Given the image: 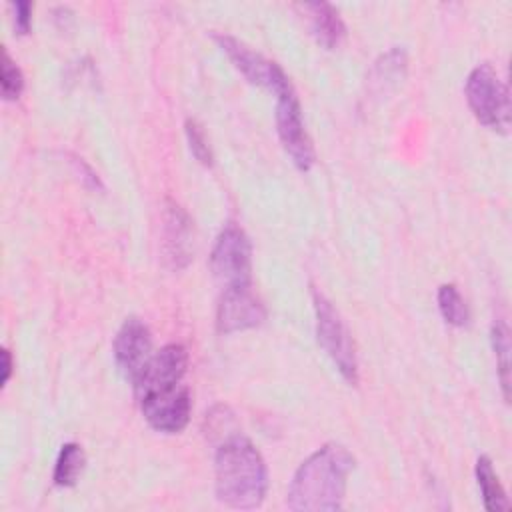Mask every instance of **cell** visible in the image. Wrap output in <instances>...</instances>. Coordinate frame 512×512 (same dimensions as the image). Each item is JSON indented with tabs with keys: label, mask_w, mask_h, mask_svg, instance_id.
Here are the masks:
<instances>
[{
	"label": "cell",
	"mask_w": 512,
	"mask_h": 512,
	"mask_svg": "<svg viewBox=\"0 0 512 512\" xmlns=\"http://www.w3.org/2000/svg\"><path fill=\"white\" fill-rule=\"evenodd\" d=\"M210 268L224 288L252 284V244L238 224L228 222L218 232L210 252Z\"/></svg>",
	"instance_id": "5"
},
{
	"label": "cell",
	"mask_w": 512,
	"mask_h": 512,
	"mask_svg": "<svg viewBox=\"0 0 512 512\" xmlns=\"http://www.w3.org/2000/svg\"><path fill=\"white\" fill-rule=\"evenodd\" d=\"M274 118H276V132L284 152L290 156L292 164L298 170L308 172L316 160V154H314V146L302 118V106L294 88L276 96Z\"/></svg>",
	"instance_id": "7"
},
{
	"label": "cell",
	"mask_w": 512,
	"mask_h": 512,
	"mask_svg": "<svg viewBox=\"0 0 512 512\" xmlns=\"http://www.w3.org/2000/svg\"><path fill=\"white\" fill-rule=\"evenodd\" d=\"M112 354L122 376L134 382L152 356V334L148 326L136 316L126 318L114 336Z\"/></svg>",
	"instance_id": "12"
},
{
	"label": "cell",
	"mask_w": 512,
	"mask_h": 512,
	"mask_svg": "<svg viewBox=\"0 0 512 512\" xmlns=\"http://www.w3.org/2000/svg\"><path fill=\"white\" fill-rule=\"evenodd\" d=\"M436 300H438V310H440L442 318L450 326L462 328L468 324V320H470L468 304L454 284H442L436 292Z\"/></svg>",
	"instance_id": "18"
},
{
	"label": "cell",
	"mask_w": 512,
	"mask_h": 512,
	"mask_svg": "<svg viewBox=\"0 0 512 512\" xmlns=\"http://www.w3.org/2000/svg\"><path fill=\"white\" fill-rule=\"evenodd\" d=\"M466 102L480 124L506 134L510 128V94L492 64L474 66L464 84Z\"/></svg>",
	"instance_id": "3"
},
{
	"label": "cell",
	"mask_w": 512,
	"mask_h": 512,
	"mask_svg": "<svg viewBox=\"0 0 512 512\" xmlns=\"http://www.w3.org/2000/svg\"><path fill=\"white\" fill-rule=\"evenodd\" d=\"M312 302L316 318V340L320 348L348 384H358V356L348 326L332 302L318 290L312 292Z\"/></svg>",
	"instance_id": "4"
},
{
	"label": "cell",
	"mask_w": 512,
	"mask_h": 512,
	"mask_svg": "<svg viewBox=\"0 0 512 512\" xmlns=\"http://www.w3.org/2000/svg\"><path fill=\"white\" fill-rule=\"evenodd\" d=\"M2 98L4 100H18L24 90V74L20 66L10 58L8 50H2V74H0Z\"/></svg>",
	"instance_id": "20"
},
{
	"label": "cell",
	"mask_w": 512,
	"mask_h": 512,
	"mask_svg": "<svg viewBox=\"0 0 512 512\" xmlns=\"http://www.w3.org/2000/svg\"><path fill=\"white\" fill-rule=\"evenodd\" d=\"M186 370L188 350L178 342L162 346L158 352H152V356L132 382L136 400L180 386Z\"/></svg>",
	"instance_id": "8"
},
{
	"label": "cell",
	"mask_w": 512,
	"mask_h": 512,
	"mask_svg": "<svg viewBox=\"0 0 512 512\" xmlns=\"http://www.w3.org/2000/svg\"><path fill=\"white\" fill-rule=\"evenodd\" d=\"M490 342H492V350L496 356V368H498V378H500V386H502V396L508 402V398H510V330L502 318L494 320L492 330H490Z\"/></svg>",
	"instance_id": "17"
},
{
	"label": "cell",
	"mask_w": 512,
	"mask_h": 512,
	"mask_svg": "<svg viewBox=\"0 0 512 512\" xmlns=\"http://www.w3.org/2000/svg\"><path fill=\"white\" fill-rule=\"evenodd\" d=\"M474 476L480 488V496L484 502V508L488 512H508L510 502L506 496V490L494 470V464L488 456H478L474 466Z\"/></svg>",
	"instance_id": "14"
},
{
	"label": "cell",
	"mask_w": 512,
	"mask_h": 512,
	"mask_svg": "<svg viewBox=\"0 0 512 512\" xmlns=\"http://www.w3.org/2000/svg\"><path fill=\"white\" fill-rule=\"evenodd\" d=\"M138 404L150 428L164 434L182 432L192 412V396L184 384L144 396L138 400Z\"/></svg>",
	"instance_id": "11"
},
{
	"label": "cell",
	"mask_w": 512,
	"mask_h": 512,
	"mask_svg": "<svg viewBox=\"0 0 512 512\" xmlns=\"http://www.w3.org/2000/svg\"><path fill=\"white\" fill-rule=\"evenodd\" d=\"M214 490L218 502L228 508L254 510L262 506L268 490V468L252 440L234 434L218 446Z\"/></svg>",
	"instance_id": "2"
},
{
	"label": "cell",
	"mask_w": 512,
	"mask_h": 512,
	"mask_svg": "<svg viewBox=\"0 0 512 512\" xmlns=\"http://www.w3.org/2000/svg\"><path fill=\"white\" fill-rule=\"evenodd\" d=\"M354 464L346 446L336 442L320 446L296 468L286 494L288 508L294 512L340 510Z\"/></svg>",
	"instance_id": "1"
},
{
	"label": "cell",
	"mask_w": 512,
	"mask_h": 512,
	"mask_svg": "<svg viewBox=\"0 0 512 512\" xmlns=\"http://www.w3.org/2000/svg\"><path fill=\"white\" fill-rule=\"evenodd\" d=\"M266 320V306L252 290V284L226 286L216 306V330L234 334L260 326Z\"/></svg>",
	"instance_id": "9"
},
{
	"label": "cell",
	"mask_w": 512,
	"mask_h": 512,
	"mask_svg": "<svg viewBox=\"0 0 512 512\" xmlns=\"http://www.w3.org/2000/svg\"><path fill=\"white\" fill-rule=\"evenodd\" d=\"M408 66V56L406 50L400 46L390 48L388 52L380 54V58L374 62L370 70V86L378 92L386 90L388 86H394L398 80L404 78Z\"/></svg>",
	"instance_id": "15"
},
{
	"label": "cell",
	"mask_w": 512,
	"mask_h": 512,
	"mask_svg": "<svg viewBox=\"0 0 512 512\" xmlns=\"http://www.w3.org/2000/svg\"><path fill=\"white\" fill-rule=\"evenodd\" d=\"M302 8L306 12L310 34L322 48L334 50L344 42L346 24L330 2H306Z\"/></svg>",
	"instance_id": "13"
},
{
	"label": "cell",
	"mask_w": 512,
	"mask_h": 512,
	"mask_svg": "<svg viewBox=\"0 0 512 512\" xmlns=\"http://www.w3.org/2000/svg\"><path fill=\"white\" fill-rule=\"evenodd\" d=\"M184 134H186V142H188V148H190L192 156L202 166L210 168L214 164V154H212V148H210V142L206 138L204 128L194 118H188L184 122Z\"/></svg>",
	"instance_id": "19"
},
{
	"label": "cell",
	"mask_w": 512,
	"mask_h": 512,
	"mask_svg": "<svg viewBox=\"0 0 512 512\" xmlns=\"http://www.w3.org/2000/svg\"><path fill=\"white\" fill-rule=\"evenodd\" d=\"M70 164L74 168V174L80 178V182L90 190H104L100 176L94 172V168L80 156H70Z\"/></svg>",
	"instance_id": "21"
},
{
	"label": "cell",
	"mask_w": 512,
	"mask_h": 512,
	"mask_svg": "<svg viewBox=\"0 0 512 512\" xmlns=\"http://www.w3.org/2000/svg\"><path fill=\"white\" fill-rule=\"evenodd\" d=\"M84 466H86V454L82 446L76 442L62 444L54 462V474H52L54 484L62 488H72L78 482Z\"/></svg>",
	"instance_id": "16"
},
{
	"label": "cell",
	"mask_w": 512,
	"mask_h": 512,
	"mask_svg": "<svg viewBox=\"0 0 512 512\" xmlns=\"http://www.w3.org/2000/svg\"><path fill=\"white\" fill-rule=\"evenodd\" d=\"M212 38L220 46V50L228 56L232 66L250 82L262 88H268L276 96L294 88L288 74L270 58L248 46L246 42L238 40L226 32H214Z\"/></svg>",
	"instance_id": "6"
},
{
	"label": "cell",
	"mask_w": 512,
	"mask_h": 512,
	"mask_svg": "<svg viewBox=\"0 0 512 512\" xmlns=\"http://www.w3.org/2000/svg\"><path fill=\"white\" fill-rule=\"evenodd\" d=\"M12 12H14V30L16 34L24 36L30 32L32 28V4L26 0H18L10 4Z\"/></svg>",
	"instance_id": "22"
},
{
	"label": "cell",
	"mask_w": 512,
	"mask_h": 512,
	"mask_svg": "<svg viewBox=\"0 0 512 512\" xmlns=\"http://www.w3.org/2000/svg\"><path fill=\"white\" fill-rule=\"evenodd\" d=\"M160 252L164 264L178 272L186 268L194 254V226L188 212L174 200L166 198L162 208Z\"/></svg>",
	"instance_id": "10"
},
{
	"label": "cell",
	"mask_w": 512,
	"mask_h": 512,
	"mask_svg": "<svg viewBox=\"0 0 512 512\" xmlns=\"http://www.w3.org/2000/svg\"><path fill=\"white\" fill-rule=\"evenodd\" d=\"M12 354H10V350L4 346L2 348V386H6L8 384V380H10V376H12Z\"/></svg>",
	"instance_id": "23"
}]
</instances>
